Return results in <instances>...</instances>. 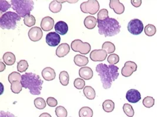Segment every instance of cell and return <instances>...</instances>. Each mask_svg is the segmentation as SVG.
<instances>
[{
	"instance_id": "14",
	"label": "cell",
	"mask_w": 157,
	"mask_h": 117,
	"mask_svg": "<svg viewBox=\"0 0 157 117\" xmlns=\"http://www.w3.org/2000/svg\"><path fill=\"white\" fill-rule=\"evenodd\" d=\"M40 26L41 29L45 32L51 30L54 26V20L50 16H45L41 20Z\"/></svg>"
},
{
	"instance_id": "44",
	"label": "cell",
	"mask_w": 157,
	"mask_h": 117,
	"mask_svg": "<svg viewBox=\"0 0 157 117\" xmlns=\"http://www.w3.org/2000/svg\"><path fill=\"white\" fill-rule=\"evenodd\" d=\"M131 2L132 5L136 8L140 7L142 4L141 0H131Z\"/></svg>"
},
{
	"instance_id": "8",
	"label": "cell",
	"mask_w": 157,
	"mask_h": 117,
	"mask_svg": "<svg viewBox=\"0 0 157 117\" xmlns=\"http://www.w3.org/2000/svg\"><path fill=\"white\" fill-rule=\"evenodd\" d=\"M127 28L131 34L134 35H138L143 32L144 24L141 20L138 19H134L129 21Z\"/></svg>"
},
{
	"instance_id": "4",
	"label": "cell",
	"mask_w": 157,
	"mask_h": 117,
	"mask_svg": "<svg viewBox=\"0 0 157 117\" xmlns=\"http://www.w3.org/2000/svg\"><path fill=\"white\" fill-rule=\"evenodd\" d=\"M12 8L21 17L25 18L34 9V2L32 0H12Z\"/></svg>"
},
{
	"instance_id": "1",
	"label": "cell",
	"mask_w": 157,
	"mask_h": 117,
	"mask_svg": "<svg viewBox=\"0 0 157 117\" xmlns=\"http://www.w3.org/2000/svg\"><path fill=\"white\" fill-rule=\"evenodd\" d=\"M119 68L117 66L100 63L96 67V72L98 73L104 89L111 88L112 83L119 76Z\"/></svg>"
},
{
	"instance_id": "19",
	"label": "cell",
	"mask_w": 157,
	"mask_h": 117,
	"mask_svg": "<svg viewBox=\"0 0 157 117\" xmlns=\"http://www.w3.org/2000/svg\"><path fill=\"white\" fill-rule=\"evenodd\" d=\"M54 28L56 32L61 35H65L68 30L67 23L62 21L57 22L54 26Z\"/></svg>"
},
{
	"instance_id": "13",
	"label": "cell",
	"mask_w": 157,
	"mask_h": 117,
	"mask_svg": "<svg viewBox=\"0 0 157 117\" xmlns=\"http://www.w3.org/2000/svg\"><path fill=\"white\" fill-rule=\"evenodd\" d=\"M126 98L131 103H136L141 99V95L137 90L131 89L126 94Z\"/></svg>"
},
{
	"instance_id": "46",
	"label": "cell",
	"mask_w": 157,
	"mask_h": 117,
	"mask_svg": "<svg viewBox=\"0 0 157 117\" xmlns=\"http://www.w3.org/2000/svg\"><path fill=\"white\" fill-rule=\"evenodd\" d=\"M39 117H52L50 114L47 113V112H44L43 114H41Z\"/></svg>"
},
{
	"instance_id": "3",
	"label": "cell",
	"mask_w": 157,
	"mask_h": 117,
	"mask_svg": "<svg viewBox=\"0 0 157 117\" xmlns=\"http://www.w3.org/2000/svg\"><path fill=\"white\" fill-rule=\"evenodd\" d=\"M98 32L105 37H114L120 32L121 25L114 18H108L104 21H97Z\"/></svg>"
},
{
	"instance_id": "40",
	"label": "cell",
	"mask_w": 157,
	"mask_h": 117,
	"mask_svg": "<svg viewBox=\"0 0 157 117\" xmlns=\"http://www.w3.org/2000/svg\"><path fill=\"white\" fill-rule=\"evenodd\" d=\"M74 86L78 90H82L86 87V82L81 78H77L74 81Z\"/></svg>"
},
{
	"instance_id": "43",
	"label": "cell",
	"mask_w": 157,
	"mask_h": 117,
	"mask_svg": "<svg viewBox=\"0 0 157 117\" xmlns=\"http://www.w3.org/2000/svg\"><path fill=\"white\" fill-rule=\"evenodd\" d=\"M0 117H17L14 115L10 112H5L3 111H1L0 112Z\"/></svg>"
},
{
	"instance_id": "27",
	"label": "cell",
	"mask_w": 157,
	"mask_h": 117,
	"mask_svg": "<svg viewBox=\"0 0 157 117\" xmlns=\"http://www.w3.org/2000/svg\"><path fill=\"white\" fill-rule=\"evenodd\" d=\"M102 108L104 111L107 112H111L114 110V102L111 100H107L102 103Z\"/></svg>"
},
{
	"instance_id": "38",
	"label": "cell",
	"mask_w": 157,
	"mask_h": 117,
	"mask_svg": "<svg viewBox=\"0 0 157 117\" xmlns=\"http://www.w3.org/2000/svg\"><path fill=\"white\" fill-rule=\"evenodd\" d=\"M56 114L58 117H67L68 113L65 108L63 106H58L56 109Z\"/></svg>"
},
{
	"instance_id": "16",
	"label": "cell",
	"mask_w": 157,
	"mask_h": 117,
	"mask_svg": "<svg viewBox=\"0 0 157 117\" xmlns=\"http://www.w3.org/2000/svg\"><path fill=\"white\" fill-rule=\"evenodd\" d=\"M41 73L44 79L48 81L54 80L56 77V73L55 70L50 67L44 68Z\"/></svg>"
},
{
	"instance_id": "2",
	"label": "cell",
	"mask_w": 157,
	"mask_h": 117,
	"mask_svg": "<svg viewBox=\"0 0 157 117\" xmlns=\"http://www.w3.org/2000/svg\"><path fill=\"white\" fill-rule=\"evenodd\" d=\"M43 83L40 76L35 73L29 72L22 75V86L23 87L29 89L32 95H40Z\"/></svg>"
},
{
	"instance_id": "12",
	"label": "cell",
	"mask_w": 157,
	"mask_h": 117,
	"mask_svg": "<svg viewBox=\"0 0 157 117\" xmlns=\"http://www.w3.org/2000/svg\"><path fill=\"white\" fill-rule=\"evenodd\" d=\"M90 58L94 62H102L107 57V53L102 49L94 50L90 55Z\"/></svg>"
},
{
	"instance_id": "10",
	"label": "cell",
	"mask_w": 157,
	"mask_h": 117,
	"mask_svg": "<svg viewBox=\"0 0 157 117\" xmlns=\"http://www.w3.org/2000/svg\"><path fill=\"white\" fill-rule=\"evenodd\" d=\"M28 35L31 41L38 42L43 37V30L39 27H34L29 30Z\"/></svg>"
},
{
	"instance_id": "6",
	"label": "cell",
	"mask_w": 157,
	"mask_h": 117,
	"mask_svg": "<svg viewBox=\"0 0 157 117\" xmlns=\"http://www.w3.org/2000/svg\"><path fill=\"white\" fill-rule=\"evenodd\" d=\"M80 8L83 13L95 15L99 11L100 4L98 1L89 0L83 2L80 5Z\"/></svg>"
},
{
	"instance_id": "9",
	"label": "cell",
	"mask_w": 157,
	"mask_h": 117,
	"mask_svg": "<svg viewBox=\"0 0 157 117\" xmlns=\"http://www.w3.org/2000/svg\"><path fill=\"white\" fill-rule=\"evenodd\" d=\"M137 70V65L135 62L128 61L125 63L121 70L122 75L125 77H128Z\"/></svg>"
},
{
	"instance_id": "41",
	"label": "cell",
	"mask_w": 157,
	"mask_h": 117,
	"mask_svg": "<svg viewBox=\"0 0 157 117\" xmlns=\"http://www.w3.org/2000/svg\"><path fill=\"white\" fill-rule=\"evenodd\" d=\"M11 7H12L11 5H10L7 1H4V0L0 1V10L1 13L6 12L8 9L11 8Z\"/></svg>"
},
{
	"instance_id": "20",
	"label": "cell",
	"mask_w": 157,
	"mask_h": 117,
	"mask_svg": "<svg viewBox=\"0 0 157 117\" xmlns=\"http://www.w3.org/2000/svg\"><path fill=\"white\" fill-rule=\"evenodd\" d=\"M2 59L4 63L8 66H12L14 64L16 61V58L14 54L11 52H6L4 54Z\"/></svg>"
},
{
	"instance_id": "26",
	"label": "cell",
	"mask_w": 157,
	"mask_h": 117,
	"mask_svg": "<svg viewBox=\"0 0 157 117\" xmlns=\"http://www.w3.org/2000/svg\"><path fill=\"white\" fill-rule=\"evenodd\" d=\"M22 87L20 81H14L11 83V90L15 94H19L21 91Z\"/></svg>"
},
{
	"instance_id": "42",
	"label": "cell",
	"mask_w": 157,
	"mask_h": 117,
	"mask_svg": "<svg viewBox=\"0 0 157 117\" xmlns=\"http://www.w3.org/2000/svg\"><path fill=\"white\" fill-rule=\"evenodd\" d=\"M47 103L48 105H49L51 107H55L57 105L58 101L55 98L50 97L47 98Z\"/></svg>"
},
{
	"instance_id": "24",
	"label": "cell",
	"mask_w": 157,
	"mask_h": 117,
	"mask_svg": "<svg viewBox=\"0 0 157 117\" xmlns=\"http://www.w3.org/2000/svg\"><path fill=\"white\" fill-rule=\"evenodd\" d=\"M83 93L86 97L88 100H94L96 95L95 90L92 87L89 86H86L84 87L83 90Z\"/></svg>"
},
{
	"instance_id": "31",
	"label": "cell",
	"mask_w": 157,
	"mask_h": 117,
	"mask_svg": "<svg viewBox=\"0 0 157 117\" xmlns=\"http://www.w3.org/2000/svg\"><path fill=\"white\" fill-rule=\"evenodd\" d=\"M144 32L146 35L148 37H152L154 36L157 32L156 27L152 24H148L144 29Z\"/></svg>"
},
{
	"instance_id": "29",
	"label": "cell",
	"mask_w": 157,
	"mask_h": 117,
	"mask_svg": "<svg viewBox=\"0 0 157 117\" xmlns=\"http://www.w3.org/2000/svg\"><path fill=\"white\" fill-rule=\"evenodd\" d=\"M102 49L105 51L108 54L113 53L115 51L114 44L111 42H105L102 46Z\"/></svg>"
},
{
	"instance_id": "5",
	"label": "cell",
	"mask_w": 157,
	"mask_h": 117,
	"mask_svg": "<svg viewBox=\"0 0 157 117\" xmlns=\"http://www.w3.org/2000/svg\"><path fill=\"white\" fill-rule=\"evenodd\" d=\"M21 17L17 13L8 11L2 15L0 18V26L3 29H15L17 28V22L20 21Z\"/></svg>"
},
{
	"instance_id": "25",
	"label": "cell",
	"mask_w": 157,
	"mask_h": 117,
	"mask_svg": "<svg viewBox=\"0 0 157 117\" xmlns=\"http://www.w3.org/2000/svg\"><path fill=\"white\" fill-rule=\"evenodd\" d=\"M79 117H93V111L88 107H83L79 111Z\"/></svg>"
},
{
	"instance_id": "23",
	"label": "cell",
	"mask_w": 157,
	"mask_h": 117,
	"mask_svg": "<svg viewBox=\"0 0 157 117\" xmlns=\"http://www.w3.org/2000/svg\"><path fill=\"white\" fill-rule=\"evenodd\" d=\"M50 10L52 13H58L61 11L62 4L58 1H52L50 2L49 5Z\"/></svg>"
},
{
	"instance_id": "11",
	"label": "cell",
	"mask_w": 157,
	"mask_h": 117,
	"mask_svg": "<svg viewBox=\"0 0 157 117\" xmlns=\"http://www.w3.org/2000/svg\"><path fill=\"white\" fill-rule=\"evenodd\" d=\"M46 42L50 46L55 47L59 44L61 41V37L56 32L48 33L45 37Z\"/></svg>"
},
{
	"instance_id": "28",
	"label": "cell",
	"mask_w": 157,
	"mask_h": 117,
	"mask_svg": "<svg viewBox=\"0 0 157 117\" xmlns=\"http://www.w3.org/2000/svg\"><path fill=\"white\" fill-rule=\"evenodd\" d=\"M59 81H60L61 84L63 86H66L68 84L70 77H69V74L67 72L63 71L59 73Z\"/></svg>"
},
{
	"instance_id": "18",
	"label": "cell",
	"mask_w": 157,
	"mask_h": 117,
	"mask_svg": "<svg viewBox=\"0 0 157 117\" xmlns=\"http://www.w3.org/2000/svg\"><path fill=\"white\" fill-rule=\"evenodd\" d=\"M70 51L69 44L66 43L61 44L59 45L56 50V55L58 58H64L68 54Z\"/></svg>"
},
{
	"instance_id": "45",
	"label": "cell",
	"mask_w": 157,
	"mask_h": 117,
	"mask_svg": "<svg viewBox=\"0 0 157 117\" xmlns=\"http://www.w3.org/2000/svg\"><path fill=\"white\" fill-rule=\"evenodd\" d=\"M6 65L3 62H0V72H2L4 70H6Z\"/></svg>"
},
{
	"instance_id": "36",
	"label": "cell",
	"mask_w": 157,
	"mask_h": 117,
	"mask_svg": "<svg viewBox=\"0 0 157 117\" xmlns=\"http://www.w3.org/2000/svg\"><path fill=\"white\" fill-rule=\"evenodd\" d=\"M22 76L20 73L13 72L10 73L8 76V81L10 83H11L14 81H21Z\"/></svg>"
},
{
	"instance_id": "21",
	"label": "cell",
	"mask_w": 157,
	"mask_h": 117,
	"mask_svg": "<svg viewBox=\"0 0 157 117\" xmlns=\"http://www.w3.org/2000/svg\"><path fill=\"white\" fill-rule=\"evenodd\" d=\"M74 62L77 66L79 67L85 66L88 63L89 60L87 57L81 55H77L74 56Z\"/></svg>"
},
{
	"instance_id": "39",
	"label": "cell",
	"mask_w": 157,
	"mask_h": 117,
	"mask_svg": "<svg viewBox=\"0 0 157 117\" xmlns=\"http://www.w3.org/2000/svg\"><path fill=\"white\" fill-rule=\"evenodd\" d=\"M108 62L110 65H115L117 64L119 61H120V57L117 54H111L110 55L108 56L107 58Z\"/></svg>"
},
{
	"instance_id": "33",
	"label": "cell",
	"mask_w": 157,
	"mask_h": 117,
	"mask_svg": "<svg viewBox=\"0 0 157 117\" xmlns=\"http://www.w3.org/2000/svg\"><path fill=\"white\" fill-rule=\"evenodd\" d=\"M34 105L38 110H43L46 107V102L44 99L41 97H38L34 100Z\"/></svg>"
},
{
	"instance_id": "7",
	"label": "cell",
	"mask_w": 157,
	"mask_h": 117,
	"mask_svg": "<svg viewBox=\"0 0 157 117\" xmlns=\"http://www.w3.org/2000/svg\"><path fill=\"white\" fill-rule=\"evenodd\" d=\"M72 50L75 52H79L82 55H87L91 51V47L90 44L82 42L80 39H75L72 42L71 44Z\"/></svg>"
},
{
	"instance_id": "34",
	"label": "cell",
	"mask_w": 157,
	"mask_h": 117,
	"mask_svg": "<svg viewBox=\"0 0 157 117\" xmlns=\"http://www.w3.org/2000/svg\"><path fill=\"white\" fill-rule=\"evenodd\" d=\"M123 111L125 115L129 117H132L134 115V111L132 107L129 104H125L123 105Z\"/></svg>"
},
{
	"instance_id": "32",
	"label": "cell",
	"mask_w": 157,
	"mask_h": 117,
	"mask_svg": "<svg viewBox=\"0 0 157 117\" xmlns=\"http://www.w3.org/2000/svg\"><path fill=\"white\" fill-rule=\"evenodd\" d=\"M29 66L27 60H21L17 64V70L20 73H24L28 69Z\"/></svg>"
},
{
	"instance_id": "30",
	"label": "cell",
	"mask_w": 157,
	"mask_h": 117,
	"mask_svg": "<svg viewBox=\"0 0 157 117\" xmlns=\"http://www.w3.org/2000/svg\"><path fill=\"white\" fill-rule=\"evenodd\" d=\"M24 23L28 27L34 26L36 23V18L33 15H27L24 19Z\"/></svg>"
},
{
	"instance_id": "17",
	"label": "cell",
	"mask_w": 157,
	"mask_h": 117,
	"mask_svg": "<svg viewBox=\"0 0 157 117\" xmlns=\"http://www.w3.org/2000/svg\"><path fill=\"white\" fill-rule=\"evenodd\" d=\"M79 75L82 79L88 80L93 78V70L89 67H82L79 70Z\"/></svg>"
},
{
	"instance_id": "15",
	"label": "cell",
	"mask_w": 157,
	"mask_h": 117,
	"mask_svg": "<svg viewBox=\"0 0 157 117\" xmlns=\"http://www.w3.org/2000/svg\"><path fill=\"white\" fill-rule=\"evenodd\" d=\"M109 7L113 9L117 14H122L125 11L124 5L118 0H111L109 1Z\"/></svg>"
},
{
	"instance_id": "37",
	"label": "cell",
	"mask_w": 157,
	"mask_h": 117,
	"mask_svg": "<svg viewBox=\"0 0 157 117\" xmlns=\"http://www.w3.org/2000/svg\"><path fill=\"white\" fill-rule=\"evenodd\" d=\"M109 18L108 11L106 9H102L99 11L97 15V21H104Z\"/></svg>"
},
{
	"instance_id": "22",
	"label": "cell",
	"mask_w": 157,
	"mask_h": 117,
	"mask_svg": "<svg viewBox=\"0 0 157 117\" xmlns=\"http://www.w3.org/2000/svg\"><path fill=\"white\" fill-rule=\"evenodd\" d=\"M97 20L93 16H87L84 20V23L87 29H93L97 25Z\"/></svg>"
},
{
	"instance_id": "35",
	"label": "cell",
	"mask_w": 157,
	"mask_h": 117,
	"mask_svg": "<svg viewBox=\"0 0 157 117\" xmlns=\"http://www.w3.org/2000/svg\"><path fill=\"white\" fill-rule=\"evenodd\" d=\"M143 104L145 107L151 108L152 107L154 106L155 104V100L152 97L147 96L143 100Z\"/></svg>"
}]
</instances>
